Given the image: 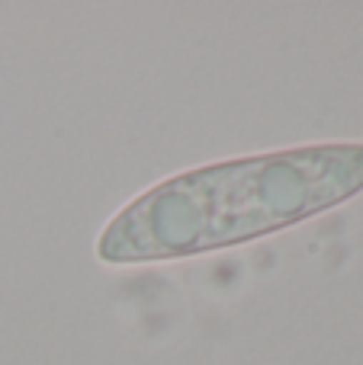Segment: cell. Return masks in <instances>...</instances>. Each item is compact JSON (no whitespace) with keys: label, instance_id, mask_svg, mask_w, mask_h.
<instances>
[{"label":"cell","instance_id":"1","mask_svg":"<svg viewBox=\"0 0 363 365\" xmlns=\"http://www.w3.org/2000/svg\"><path fill=\"white\" fill-rule=\"evenodd\" d=\"M363 189V145L325 141L184 170L135 195L96 237L109 266L242 247L344 205Z\"/></svg>","mask_w":363,"mask_h":365}]
</instances>
